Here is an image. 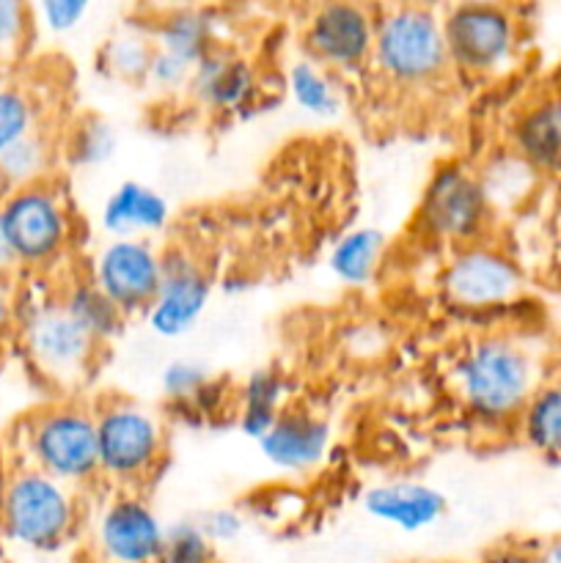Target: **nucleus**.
I'll list each match as a JSON object with an SVG mask.
<instances>
[{
	"label": "nucleus",
	"mask_w": 561,
	"mask_h": 563,
	"mask_svg": "<svg viewBox=\"0 0 561 563\" xmlns=\"http://www.w3.org/2000/svg\"><path fill=\"white\" fill-rule=\"evenodd\" d=\"M542 383L539 355L515 335L476 339L451 368V385L460 405L476 421L493 427H517V418Z\"/></svg>",
	"instance_id": "obj_1"
},
{
	"label": "nucleus",
	"mask_w": 561,
	"mask_h": 563,
	"mask_svg": "<svg viewBox=\"0 0 561 563\" xmlns=\"http://www.w3.org/2000/svg\"><path fill=\"white\" fill-rule=\"evenodd\" d=\"M372 66L396 88H432L454 71L440 11L421 3L374 5Z\"/></svg>",
	"instance_id": "obj_2"
},
{
	"label": "nucleus",
	"mask_w": 561,
	"mask_h": 563,
	"mask_svg": "<svg viewBox=\"0 0 561 563\" xmlns=\"http://www.w3.org/2000/svg\"><path fill=\"white\" fill-rule=\"evenodd\" d=\"M75 489L31 465H16L0 511V537L33 553H55L77 531Z\"/></svg>",
	"instance_id": "obj_3"
},
{
	"label": "nucleus",
	"mask_w": 561,
	"mask_h": 563,
	"mask_svg": "<svg viewBox=\"0 0 561 563\" xmlns=\"http://www.w3.org/2000/svg\"><path fill=\"white\" fill-rule=\"evenodd\" d=\"M28 465L77 489L99 478L97 418L88 407L58 401L22 421Z\"/></svg>",
	"instance_id": "obj_4"
},
{
	"label": "nucleus",
	"mask_w": 561,
	"mask_h": 563,
	"mask_svg": "<svg viewBox=\"0 0 561 563\" xmlns=\"http://www.w3.org/2000/svg\"><path fill=\"white\" fill-rule=\"evenodd\" d=\"M99 476L124 487L152 482L165 462V432L157 418L130 399L94 407Z\"/></svg>",
	"instance_id": "obj_5"
},
{
	"label": "nucleus",
	"mask_w": 561,
	"mask_h": 563,
	"mask_svg": "<svg viewBox=\"0 0 561 563\" xmlns=\"http://www.w3.org/2000/svg\"><path fill=\"white\" fill-rule=\"evenodd\" d=\"M440 22L451 66L460 75H498L517 58L522 22L509 5L457 3L440 11Z\"/></svg>",
	"instance_id": "obj_6"
},
{
	"label": "nucleus",
	"mask_w": 561,
	"mask_h": 563,
	"mask_svg": "<svg viewBox=\"0 0 561 563\" xmlns=\"http://www.w3.org/2000/svg\"><path fill=\"white\" fill-rule=\"evenodd\" d=\"M6 240L16 267H50L72 240V212L55 179L22 187L0 201Z\"/></svg>",
	"instance_id": "obj_7"
},
{
	"label": "nucleus",
	"mask_w": 561,
	"mask_h": 563,
	"mask_svg": "<svg viewBox=\"0 0 561 563\" xmlns=\"http://www.w3.org/2000/svg\"><path fill=\"white\" fill-rule=\"evenodd\" d=\"M20 339L31 366L58 388L86 383L102 352L58 297L38 302L20 319Z\"/></svg>",
	"instance_id": "obj_8"
},
{
	"label": "nucleus",
	"mask_w": 561,
	"mask_h": 563,
	"mask_svg": "<svg viewBox=\"0 0 561 563\" xmlns=\"http://www.w3.org/2000/svg\"><path fill=\"white\" fill-rule=\"evenodd\" d=\"M493 207L479 174L449 163L429 176L416 212L418 234L443 245H476L487 231Z\"/></svg>",
	"instance_id": "obj_9"
},
{
	"label": "nucleus",
	"mask_w": 561,
	"mask_h": 563,
	"mask_svg": "<svg viewBox=\"0 0 561 563\" xmlns=\"http://www.w3.org/2000/svg\"><path fill=\"white\" fill-rule=\"evenodd\" d=\"M440 295L460 311H498L522 295V273L501 247L476 242L451 253L440 273Z\"/></svg>",
	"instance_id": "obj_10"
},
{
	"label": "nucleus",
	"mask_w": 561,
	"mask_h": 563,
	"mask_svg": "<svg viewBox=\"0 0 561 563\" xmlns=\"http://www.w3.org/2000/svg\"><path fill=\"white\" fill-rule=\"evenodd\" d=\"M308 60L330 75L361 71L372 66L374 49V5L322 3L311 11L302 27Z\"/></svg>",
	"instance_id": "obj_11"
},
{
	"label": "nucleus",
	"mask_w": 561,
	"mask_h": 563,
	"mask_svg": "<svg viewBox=\"0 0 561 563\" xmlns=\"http://www.w3.org/2000/svg\"><path fill=\"white\" fill-rule=\"evenodd\" d=\"M163 278V253L148 240H110L94 258L91 280L124 317L146 313Z\"/></svg>",
	"instance_id": "obj_12"
},
{
	"label": "nucleus",
	"mask_w": 561,
	"mask_h": 563,
	"mask_svg": "<svg viewBox=\"0 0 561 563\" xmlns=\"http://www.w3.org/2000/svg\"><path fill=\"white\" fill-rule=\"evenodd\" d=\"M212 297V280L190 253H163V278L146 308V324L160 339H182L201 322Z\"/></svg>",
	"instance_id": "obj_13"
},
{
	"label": "nucleus",
	"mask_w": 561,
	"mask_h": 563,
	"mask_svg": "<svg viewBox=\"0 0 561 563\" xmlns=\"http://www.w3.org/2000/svg\"><path fill=\"white\" fill-rule=\"evenodd\" d=\"M165 528L141 495L121 493L99 515L94 548L102 563H157Z\"/></svg>",
	"instance_id": "obj_14"
},
{
	"label": "nucleus",
	"mask_w": 561,
	"mask_h": 563,
	"mask_svg": "<svg viewBox=\"0 0 561 563\" xmlns=\"http://www.w3.org/2000/svg\"><path fill=\"white\" fill-rule=\"evenodd\" d=\"M258 75L253 64L242 55L231 53L220 44L193 69L187 93L204 110L218 115H237L258 99Z\"/></svg>",
	"instance_id": "obj_15"
},
{
	"label": "nucleus",
	"mask_w": 561,
	"mask_h": 563,
	"mask_svg": "<svg viewBox=\"0 0 561 563\" xmlns=\"http://www.w3.org/2000/svg\"><path fill=\"white\" fill-rule=\"evenodd\" d=\"M330 423L306 410L286 407L273 429L258 440V451L284 473H308L319 467L330 449Z\"/></svg>",
	"instance_id": "obj_16"
},
{
	"label": "nucleus",
	"mask_w": 561,
	"mask_h": 563,
	"mask_svg": "<svg viewBox=\"0 0 561 563\" xmlns=\"http://www.w3.org/2000/svg\"><path fill=\"white\" fill-rule=\"evenodd\" d=\"M361 506L380 526L399 533H421L443 520L449 498L421 482H388L369 489Z\"/></svg>",
	"instance_id": "obj_17"
},
{
	"label": "nucleus",
	"mask_w": 561,
	"mask_h": 563,
	"mask_svg": "<svg viewBox=\"0 0 561 563\" xmlns=\"http://www.w3.org/2000/svg\"><path fill=\"white\" fill-rule=\"evenodd\" d=\"M99 223L110 240H148L168 229L170 203L154 187L127 179L105 198Z\"/></svg>",
	"instance_id": "obj_18"
},
{
	"label": "nucleus",
	"mask_w": 561,
	"mask_h": 563,
	"mask_svg": "<svg viewBox=\"0 0 561 563\" xmlns=\"http://www.w3.org/2000/svg\"><path fill=\"white\" fill-rule=\"evenodd\" d=\"M512 146L537 174L561 176V88L517 115Z\"/></svg>",
	"instance_id": "obj_19"
},
{
	"label": "nucleus",
	"mask_w": 561,
	"mask_h": 563,
	"mask_svg": "<svg viewBox=\"0 0 561 563\" xmlns=\"http://www.w3.org/2000/svg\"><path fill=\"white\" fill-rule=\"evenodd\" d=\"M154 47L185 64L198 66L212 49H218V14L201 5H176L165 9L148 25Z\"/></svg>",
	"instance_id": "obj_20"
},
{
	"label": "nucleus",
	"mask_w": 561,
	"mask_h": 563,
	"mask_svg": "<svg viewBox=\"0 0 561 563\" xmlns=\"http://www.w3.org/2000/svg\"><path fill=\"white\" fill-rule=\"evenodd\" d=\"M286 396H289V383L278 368H256L240 388V407H237L240 432L258 443L284 416Z\"/></svg>",
	"instance_id": "obj_21"
},
{
	"label": "nucleus",
	"mask_w": 561,
	"mask_h": 563,
	"mask_svg": "<svg viewBox=\"0 0 561 563\" xmlns=\"http://www.w3.org/2000/svg\"><path fill=\"white\" fill-rule=\"evenodd\" d=\"M61 143L47 126H38L31 135L16 141L14 146L0 154V185L6 196L22 187L38 185L53 179V168L58 163Z\"/></svg>",
	"instance_id": "obj_22"
},
{
	"label": "nucleus",
	"mask_w": 561,
	"mask_h": 563,
	"mask_svg": "<svg viewBox=\"0 0 561 563\" xmlns=\"http://www.w3.org/2000/svg\"><path fill=\"white\" fill-rule=\"evenodd\" d=\"M154 58V38L146 25H121L99 47V69L108 77L132 86H146L148 66Z\"/></svg>",
	"instance_id": "obj_23"
},
{
	"label": "nucleus",
	"mask_w": 561,
	"mask_h": 563,
	"mask_svg": "<svg viewBox=\"0 0 561 563\" xmlns=\"http://www.w3.org/2000/svg\"><path fill=\"white\" fill-rule=\"evenodd\" d=\"M385 245H388V240L377 229L363 225V229L346 231L330 247V273L344 286H366L369 280H374L380 264H383Z\"/></svg>",
	"instance_id": "obj_24"
},
{
	"label": "nucleus",
	"mask_w": 561,
	"mask_h": 563,
	"mask_svg": "<svg viewBox=\"0 0 561 563\" xmlns=\"http://www.w3.org/2000/svg\"><path fill=\"white\" fill-rule=\"evenodd\" d=\"M522 443L550 462H561V379H548L517 418Z\"/></svg>",
	"instance_id": "obj_25"
},
{
	"label": "nucleus",
	"mask_w": 561,
	"mask_h": 563,
	"mask_svg": "<svg viewBox=\"0 0 561 563\" xmlns=\"http://www.w3.org/2000/svg\"><path fill=\"white\" fill-rule=\"evenodd\" d=\"M286 88H289L292 99L302 113L314 115V119H336L344 108V97L336 82V77L328 69H322L314 60L302 58L295 60L286 71Z\"/></svg>",
	"instance_id": "obj_26"
},
{
	"label": "nucleus",
	"mask_w": 561,
	"mask_h": 563,
	"mask_svg": "<svg viewBox=\"0 0 561 563\" xmlns=\"http://www.w3.org/2000/svg\"><path fill=\"white\" fill-rule=\"evenodd\" d=\"M64 302L66 311L82 324L88 335L97 341L99 346H105L108 341H113L116 335L124 328L127 317L97 289L94 280H80V284H72L64 295L58 297Z\"/></svg>",
	"instance_id": "obj_27"
},
{
	"label": "nucleus",
	"mask_w": 561,
	"mask_h": 563,
	"mask_svg": "<svg viewBox=\"0 0 561 563\" xmlns=\"http://www.w3.org/2000/svg\"><path fill=\"white\" fill-rule=\"evenodd\" d=\"M119 148V135L113 124L97 113H88L72 126L69 137L64 143V154L72 165L80 168H94V165L108 163Z\"/></svg>",
	"instance_id": "obj_28"
},
{
	"label": "nucleus",
	"mask_w": 561,
	"mask_h": 563,
	"mask_svg": "<svg viewBox=\"0 0 561 563\" xmlns=\"http://www.w3.org/2000/svg\"><path fill=\"white\" fill-rule=\"evenodd\" d=\"M537 170L520 157V154H506V157L493 159L487 168L479 174L484 192H487L490 207H506V203H517L528 196L531 185L537 181Z\"/></svg>",
	"instance_id": "obj_29"
},
{
	"label": "nucleus",
	"mask_w": 561,
	"mask_h": 563,
	"mask_svg": "<svg viewBox=\"0 0 561 563\" xmlns=\"http://www.w3.org/2000/svg\"><path fill=\"white\" fill-rule=\"evenodd\" d=\"M42 126V110L25 86L0 82V154Z\"/></svg>",
	"instance_id": "obj_30"
},
{
	"label": "nucleus",
	"mask_w": 561,
	"mask_h": 563,
	"mask_svg": "<svg viewBox=\"0 0 561 563\" xmlns=\"http://www.w3.org/2000/svg\"><path fill=\"white\" fill-rule=\"evenodd\" d=\"M157 563H218V548L198 528L196 517L165 528V544Z\"/></svg>",
	"instance_id": "obj_31"
},
{
	"label": "nucleus",
	"mask_w": 561,
	"mask_h": 563,
	"mask_svg": "<svg viewBox=\"0 0 561 563\" xmlns=\"http://www.w3.org/2000/svg\"><path fill=\"white\" fill-rule=\"evenodd\" d=\"M33 5L20 0H0V64H14L28 53L36 33Z\"/></svg>",
	"instance_id": "obj_32"
},
{
	"label": "nucleus",
	"mask_w": 561,
	"mask_h": 563,
	"mask_svg": "<svg viewBox=\"0 0 561 563\" xmlns=\"http://www.w3.org/2000/svg\"><path fill=\"white\" fill-rule=\"evenodd\" d=\"M209 385H212V377H209L207 368L193 361H174L160 374V388H163V394L170 401H179V405L198 401L207 394Z\"/></svg>",
	"instance_id": "obj_33"
},
{
	"label": "nucleus",
	"mask_w": 561,
	"mask_h": 563,
	"mask_svg": "<svg viewBox=\"0 0 561 563\" xmlns=\"http://www.w3.org/2000/svg\"><path fill=\"white\" fill-rule=\"evenodd\" d=\"M193 69H196V66L185 64V60L174 58V55L154 47V58H152V66H148L146 86H152L154 91L160 93L187 91V82H190Z\"/></svg>",
	"instance_id": "obj_34"
},
{
	"label": "nucleus",
	"mask_w": 561,
	"mask_h": 563,
	"mask_svg": "<svg viewBox=\"0 0 561 563\" xmlns=\"http://www.w3.org/2000/svg\"><path fill=\"white\" fill-rule=\"evenodd\" d=\"M91 5L86 0H44V3L33 5L36 14V25L47 27L50 33H69L86 20Z\"/></svg>",
	"instance_id": "obj_35"
},
{
	"label": "nucleus",
	"mask_w": 561,
	"mask_h": 563,
	"mask_svg": "<svg viewBox=\"0 0 561 563\" xmlns=\"http://www.w3.org/2000/svg\"><path fill=\"white\" fill-rule=\"evenodd\" d=\"M196 522L198 528L207 533V539L215 544V548H220V544H231L234 539L242 537V531H245V517H242L237 509L204 511L201 517H196Z\"/></svg>",
	"instance_id": "obj_36"
},
{
	"label": "nucleus",
	"mask_w": 561,
	"mask_h": 563,
	"mask_svg": "<svg viewBox=\"0 0 561 563\" xmlns=\"http://www.w3.org/2000/svg\"><path fill=\"white\" fill-rule=\"evenodd\" d=\"M479 563H537V544L501 542L490 548Z\"/></svg>",
	"instance_id": "obj_37"
},
{
	"label": "nucleus",
	"mask_w": 561,
	"mask_h": 563,
	"mask_svg": "<svg viewBox=\"0 0 561 563\" xmlns=\"http://www.w3.org/2000/svg\"><path fill=\"white\" fill-rule=\"evenodd\" d=\"M16 322V289L11 275H0V341Z\"/></svg>",
	"instance_id": "obj_38"
},
{
	"label": "nucleus",
	"mask_w": 561,
	"mask_h": 563,
	"mask_svg": "<svg viewBox=\"0 0 561 563\" xmlns=\"http://www.w3.org/2000/svg\"><path fill=\"white\" fill-rule=\"evenodd\" d=\"M537 563H561V537H550L537 544Z\"/></svg>",
	"instance_id": "obj_39"
},
{
	"label": "nucleus",
	"mask_w": 561,
	"mask_h": 563,
	"mask_svg": "<svg viewBox=\"0 0 561 563\" xmlns=\"http://www.w3.org/2000/svg\"><path fill=\"white\" fill-rule=\"evenodd\" d=\"M16 269L14 256H11L9 240H6V229H3V214H0V275H11Z\"/></svg>",
	"instance_id": "obj_40"
},
{
	"label": "nucleus",
	"mask_w": 561,
	"mask_h": 563,
	"mask_svg": "<svg viewBox=\"0 0 561 563\" xmlns=\"http://www.w3.org/2000/svg\"><path fill=\"white\" fill-rule=\"evenodd\" d=\"M11 473H14V465H11L6 445L0 443V511H3V500H6V489H9V482H11Z\"/></svg>",
	"instance_id": "obj_41"
},
{
	"label": "nucleus",
	"mask_w": 561,
	"mask_h": 563,
	"mask_svg": "<svg viewBox=\"0 0 561 563\" xmlns=\"http://www.w3.org/2000/svg\"><path fill=\"white\" fill-rule=\"evenodd\" d=\"M0 563H3V555H0Z\"/></svg>",
	"instance_id": "obj_42"
}]
</instances>
